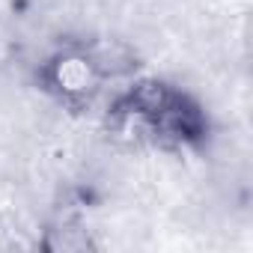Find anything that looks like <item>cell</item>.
Listing matches in <instances>:
<instances>
[{
  "instance_id": "6da1fadb",
  "label": "cell",
  "mask_w": 253,
  "mask_h": 253,
  "mask_svg": "<svg viewBox=\"0 0 253 253\" xmlns=\"http://www.w3.org/2000/svg\"><path fill=\"white\" fill-rule=\"evenodd\" d=\"M143 113L152 131V149H197L209 137V116L182 86L161 78H137L119 92Z\"/></svg>"
},
{
  "instance_id": "7a4b0ae2",
  "label": "cell",
  "mask_w": 253,
  "mask_h": 253,
  "mask_svg": "<svg viewBox=\"0 0 253 253\" xmlns=\"http://www.w3.org/2000/svg\"><path fill=\"white\" fill-rule=\"evenodd\" d=\"M107 81L86 42L60 45L39 63V84L63 110H89L104 95Z\"/></svg>"
},
{
  "instance_id": "3957f363",
  "label": "cell",
  "mask_w": 253,
  "mask_h": 253,
  "mask_svg": "<svg viewBox=\"0 0 253 253\" xmlns=\"http://www.w3.org/2000/svg\"><path fill=\"white\" fill-rule=\"evenodd\" d=\"M45 250H63V253H78V250H89L95 247V241L89 238V229H84L78 220H63L57 226H51L42 238Z\"/></svg>"
}]
</instances>
